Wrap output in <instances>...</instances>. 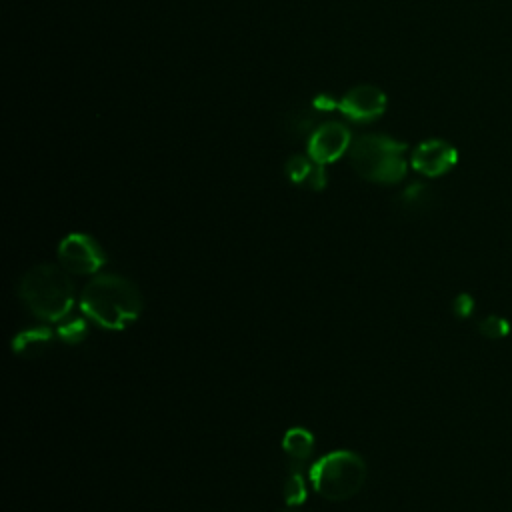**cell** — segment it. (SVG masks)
Segmentation results:
<instances>
[{
    "label": "cell",
    "mask_w": 512,
    "mask_h": 512,
    "mask_svg": "<svg viewBox=\"0 0 512 512\" xmlns=\"http://www.w3.org/2000/svg\"><path fill=\"white\" fill-rule=\"evenodd\" d=\"M24 306L44 322H60L74 306V284L62 266L36 264L18 284Z\"/></svg>",
    "instance_id": "7a4b0ae2"
},
{
    "label": "cell",
    "mask_w": 512,
    "mask_h": 512,
    "mask_svg": "<svg viewBox=\"0 0 512 512\" xmlns=\"http://www.w3.org/2000/svg\"><path fill=\"white\" fill-rule=\"evenodd\" d=\"M58 262L68 274L88 276L104 266L106 254L92 236L72 232L58 244Z\"/></svg>",
    "instance_id": "5b68a950"
},
{
    "label": "cell",
    "mask_w": 512,
    "mask_h": 512,
    "mask_svg": "<svg viewBox=\"0 0 512 512\" xmlns=\"http://www.w3.org/2000/svg\"><path fill=\"white\" fill-rule=\"evenodd\" d=\"M56 336L66 344H82L88 336V324L82 318H74L68 322H62L56 330Z\"/></svg>",
    "instance_id": "4fadbf2b"
},
{
    "label": "cell",
    "mask_w": 512,
    "mask_h": 512,
    "mask_svg": "<svg viewBox=\"0 0 512 512\" xmlns=\"http://www.w3.org/2000/svg\"><path fill=\"white\" fill-rule=\"evenodd\" d=\"M478 330H480L486 338L500 340V338L508 336L510 324H508V320H504L502 316L490 314V316H486V318H482V320L478 322Z\"/></svg>",
    "instance_id": "5bb4252c"
},
{
    "label": "cell",
    "mask_w": 512,
    "mask_h": 512,
    "mask_svg": "<svg viewBox=\"0 0 512 512\" xmlns=\"http://www.w3.org/2000/svg\"><path fill=\"white\" fill-rule=\"evenodd\" d=\"M278 512H302V510H298V508H294V506H286V508H282V510H278Z\"/></svg>",
    "instance_id": "2e32d148"
},
{
    "label": "cell",
    "mask_w": 512,
    "mask_h": 512,
    "mask_svg": "<svg viewBox=\"0 0 512 512\" xmlns=\"http://www.w3.org/2000/svg\"><path fill=\"white\" fill-rule=\"evenodd\" d=\"M458 162V152L456 148L442 140V138H430L420 142L410 156L412 168L428 178H438L450 172Z\"/></svg>",
    "instance_id": "52a82bcc"
},
{
    "label": "cell",
    "mask_w": 512,
    "mask_h": 512,
    "mask_svg": "<svg viewBox=\"0 0 512 512\" xmlns=\"http://www.w3.org/2000/svg\"><path fill=\"white\" fill-rule=\"evenodd\" d=\"M352 144V134L342 122H324L308 138V156L318 164H330L342 158Z\"/></svg>",
    "instance_id": "8992f818"
},
{
    "label": "cell",
    "mask_w": 512,
    "mask_h": 512,
    "mask_svg": "<svg viewBox=\"0 0 512 512\" xmlns=\"http://www.w3.org/2000/svg\"><path fill=\"white\" fill-rule=\"evenodd\" d=\"M474 312V298L470 294H458L454 298V314L460 318H466Z\"/></svg>",
    "instance_id": "9a60e30c"
},
{
    "label": "cell",
    "mask_w": 512,
    "mask_h": 512,
    "mask_svg": "<svg viewBox=\"0 0 512 512\" xmlns=\"http://www.w3.org/2000/svg\"><path fill=\"white\" fill-rule=\"evenodd\" d=\"M286 174L296 186H304L308 190H322L326 186L324 164H318L310 156H292L286 162Z\"/></svg>",
    "instance_id": "9c48e42d"
},
{
    "label": "cell",
    "mask_w": 512,
    "mask_h": 512,
    "mask_svg": "<svg viewBox=\"0 0 512 512\" xmlns=\"http://www.w3.org/2000/svg\"><path fill=\"white\" fill-rule=\"evenodd\" d=\"M142 294L134 282L118 274L90 280L80 294V310L104 330H124L142 312Z\"/></svg>",
    "instance_id": "6da1fadb"
},
{
    "label": "cell",
    "mask_w": 512,
    "mask_h": 512,
    "mask_svg": "<svg viewBox=\"0 0 512 512\" xmlns=\"http://www.w3.org/2000/svg\"><path fill=\"white\" fill-rule=\"evenodd\" d=\"M282 496L288 506H298L306 500V482H304V476L298 466L290 468V472L286 474L284 486H282Z\"/></svg>",
    "instance_id": "7c38bea8"
},
{
    "label": "cell",
    "mask_w": 512,
    "mask_h": 512,
    "mask_svg": "<svg viewBox=\"0 0 512 512\" xmlns=\"http://www.w3.org/2000/svg\"><path fill=\"white\" fill-rule=\"evenodd\" d=\"M408 146L384 134H360L352 140L348 158L358 176L376 184H396L406 176Z\"/></svg>",
    "instance_id": "3957f363"
},
{
    "label": "cell",
    "mask_w": 512,
    "mask_h": 512,
    "mask_svg": "<svg viewBox=\"0 0 512 512\" xmlns=\"http://www.w3.org/2000/svg\"><path fill=\"white\" fill-rule=\"evenodd\" d=\"M338 110L352 122H372L386 110V94L372 84L350 88L340 100Z\"/></svg>",
    "instance_id": "ba28073f"
},
{
    "label": "cell",
    "mask_w": 512,
    "mask_h": 512,
    "mask_svg": "<svg viewBox=\"0 0 512 512\" xmlns=\"http://www.w3.org/2000/svg\"><path fill=\"white\" fill-rule=\"evenodd\" d=\"M366 478V462L352 450L328 452L310 468V484L314 492L330 502H344L356 496Z\"/></svg>",
    "instance_id": "277c9868"
},
{
    "label": "cell",
    "mask_w": 512,
    "mask_h": 512,
    "mask_svg": "<svg viewBox=\"0 0 512 512\" xmlns=\"http://www.w3.org/2000/svg\"><path fill=\"white\" fill-rule=\"evenodd\" d=\"M282 450L290 460L304 462L314 450V436L306 428H290L282 438Z\"/></svg>",
    "instance_id": "8fae6325"
},
{
    "label": "cell",
    "mask_w": 512,
    "mask_h": 512,
    "mask_svg": "<svg viewBox=\"0 0 512 512\" xmlns=\"http://www.w3.org/2000/svg\"><path fill=\"white\" fill-rule=\"evenodd\" d=\"M54 342V332L48 326H32L20 330L12 338L14 354L22 358H36L42 356Z\"/></svg>",
    "instance_id": "30bf717a"
}]
</instances>
